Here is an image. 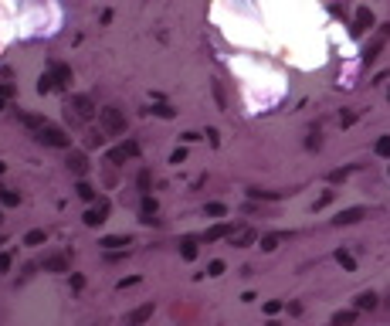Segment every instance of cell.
<instances>
[{
  "mask_svg": "<svg viewBox=\"0 0 390 326\" xmlns=\"http://www.w3.org/2000/svg\"><path fill=\"white\" fill-rule=\"evenodd\" d=\"M329 201H333V191H326L323 197H319V201H316V207H326V204H329Z\"/></svg>",
  "mask_w": 390,
  "mask_h": 326,
  "instance_id": "cell-41",
  "label": "cell"
},
{
  "mask_svg": "<svg viewBox=\"0 0 390 326\" xmlns=\"http://www.w3.org/2000/svg\"><path fill=\"white\" fill-rule=\"evenodd\" d=\"M45 272H68V259H65V255H48V259H45Z\"/></svg>",
  "mask_w": 390,
  "mask_h": 326,
  "instance_id": "cell-16",
  "label": "cell"
},
{
  "mask_svg": "<svg viewBox=\"0 0 390 326\" xmlns=\"http://www.w3.org/2000/svg\"><path fill=\"white\" fill-rule=\"evenodd\" d=\"M11 265H14V255L4 251V255H0V272H11Z\"/></svg>",
  "mask_w": 390,
  "mask_h": 326,
  "instance_id": "cell-33",
  "label": "cell"
},
{
  "mask_svg": "<svg viewBox=\"0 0 390 326\" xmlns=\"http://www.w3.org/2000/svg\"><path fill=\"white\" fill-rule=\"evenodd\" d=\"M370 27H373V11H370V7H360L357 17H353V34H363V31H370Z\"/></svg>",
  "mask_w": 390,
  "mask_h": 326,
  "instance_id": "cell-11",
  "label": "cell"
},
{
  "mask_svg": "<svg viewBox=\"0 0 390 326\" xmlns=\"http://www.w3.org/2000/svg\"><path fill=\"white\" fill-rule=\"evenodd\" d=\"M51 75L58 79V85H68V82H71V68L61 65V61H51Z\"/></svg>",
  "mask_w": 390,
  "mask_h": 326,
  "instance_id": "cell-17",
  "label": "cell"
},
{
  "mask_svg": "<svg viewBox=\"0 0 390 326\" xmlns=\"http://www.w3.org/2000/svg\"><path fill=\"white\" fill-rule=\"evenodd\" d=\"M146 113L160 116V119H173V109H170V105H163V102H160V105H153V109H146Z\"/></svg>",
  "mask_w": 390,
  "mask_h": 326,
  "instance_id": "cell-24",
  "label": "cell"
},
{
  "mask_svg": "<svg viewBox=\"0 0 390 326\" xmlns=\"http://www.w3.org/2000/svg\"><path fill=\"white\" fill-rule=\"evenodd\" d=\"M105 218H109V201H99V207H89V211H85V225L99 228Z\"/></svg>",
  "mask_w": 390,
  "mask_h": 326,
  "instance_id": "cell-8",
  "label": "cell"
},
{
  "mask_svg": "<svg viewBox=\"0 0 390 326\" xmlns=\"http://www.w3.org/2000/svg\"><path fill=\"white\" fill-rule=\"evenodd\" d=\"M255 241H258L255 228H234L231 231V245L234 248H248V245H255Z\"/></svg>",
  "mask_w": 390,
  "mask_h": 326,
  "instance_id": "cell-7",
  "label": "cell"
},
{
  "mask_svg": "<svg viewBox=\"0 0 390 326\" xmlns=\"http://www.w3.org/2000/svg\"><path fill=\"white\" fill-rule=\"evenodd\" d=\"M136 153H139V143H133V139H129V143H123V147L109 150V163H115V167H119V163H126V160H133Z\"/></svg>",
  "mask_w": 390,
  "mask_h": 326,
  "instance_id": "cell-5",
  "label": "cell"
},
{
  "mask_svg": "<svg viewBox=\"0 0 390 326\" xmlns=\"http://www.w3.org/2000/svg\"><path fill=\"white\" fill-rule=\"evenodd\" d=\"M231 231H234L231 225H214L211 231H207V235H204V241H207V245H211V241H217V238H231Z\"/></svg>",
  "mask_w": 390,
  "mask_h": 326,
  "instance_id": "cell-18",
  "label": "cell"
},
{
  "mask_svg": "<svg viewBox=\"0 0 390 326\" xmlns=\"http://www.w3.org/2000/svg\"><path fill=\"white\" fill-rule=\"evenodd\" d=\"M136 282H139V275H129V279L119 282V289H126V285H136Z\"/></svg>",
  "mask_w": 390,
  "mask_h": 326,
  "instance_id": "cell-42",
  "label": "cell"
},
{
  "mask_svg": "<svg viewBox=\"0 0 390 326\" xmlns=\"http://www.w3.org/2000/svg\"><path fill=\"white\" fill-rule=\"evenodd\" d=\"M37 139H41V143H45V147H55V150H65L68 143H71V139H68L65 133H61V129H55V126L48 123L45 129H41V133H37Z\"/></svg>",
  "mask_w": 390,
  "mask_h": 326,
  "instance_id": "cell-4",
  "label": "cell"
},
{
  "mask_svg": "<svg viewBox=\"0 0 390 326\" xmlns=\"http://www.w3.org/2000/svg\"><path fill=\"white\" fill-rule=\"evenodd\" d=\"M180 255H183V262H193L197 259V241H193V238H183V241H180Z\"/></svg>",
  "mask_w": 390,
  "mask_h": 326,
  "instance_id": "cell-19",
  "label": "cell"
},
{
  "mask_svg": "<svg viewBox=\"0 0 390 326\" xmlns=\"http://www.w3.org/2000/svg\"><path fill=\"white\" fill-rule=\"evenodd\" d=\"M346 173H349V170H333V173H329V184H339V180H346Z\"/></svg>",
  "mask_w": 390,
  "mask_h": 326,
  "instance_id": "cell-37",
  "label": "cell"
},
{
  "mask_svg": "<svg viewBox=\"0 0 390 326\" xmlns=\"http://www.w3.org/2000/svg\"><path fill=\"white\" fill-rule=\"evenodd\" d=\"M353 319H357V313H336L333 316V326H349Z\"/></svg>",
  "mask_w": 390,
  "mask_h": 326,
  "instance_id": "cell-28",
  "label": "cell"
},
{
  "mask_svg": "<svg viewBox=\"0 0 390 326\" xmlns=\"http://www.w3.org/2000/svg\"><path fill=\"white\" fill-rule=\"evenodd\" d=\"M139 221L143 225H156V201L149 194H143V204H139Z\"/></svg>",
  "mask_w": 390,
  "mask_h": 326,
  "instance_id": "cell-12",
  "label": "cell"
},
{
  "mask_svg": "<svg viewBox=\"0 0 390 326\" xmlns=\"http://www.w3.org/2000/svg\"><path fill=\"white\" fill-rule=\"evenodd\" d=\"M183 160H187V150H177V153L170 157V163H183Z\"/></svg>",
  "mask_w": 390,
  "mask_h": 326,
  "instance_id": "cell-40",
  "label": "cell"
},
{
  "mask_svg": "<svg viewBox=\"0 0 390 326\" xmlns=\"http://www.w3.org/2000/svg\"><path fill=\"white\" fill-rule=\"evenodd\" d=\"M377 293H360L357 299H353V306H357V313H367V309H377Z\"/></svg>",
  "mask_w": 390,
  "mask_h": 326,
  "instance_id": "cell-14",
  "label": "cell"
},
{
  "mask_svg": "<svg viewBox=\"0 0 390 326\" xmlns=\"http://www.w3.org/2000/svg\"><path fill=\"white\" fill-rule=\"evenodd\" d=\"M153 316V303H143V306H136L133 313H129V319H126V326H143L146 319Z\"/></svg>",
  "mask_w": 390,
  "mask_h": 326,
  "instance_id": "cell-13",
  "label": "cell"
},
{
  "mask_svg": "<svg viewBox=\"0 0 390 326\" xmlns=\"http://www.w3.org/2000/svg\"><path fill=\"white\" fill-rule=\"evenodd\" d=\"M268 326H282V323H275V319H271V323H268Z\"/></svg>",
  "mask_w": 390,
  "mask_h": 326,
  "instance_id": "cell-44",
  "label": "cell"
},
{
  "mask_svg": "<svg viewBox=\"0 0 390 326\" xmlns=\"http://www.w3.org/2000/svg\"><path fill=\"white\" fill-rule=\"evenodd\" d=\"M68 170H71V173H75V177H85V173H89V157H85V153H68Z\"/></svg>",
  "mask_w": 390,
  "mask_h": 326,
  "instance_id": "cell-10",
  "label": "cell"
},
{
  "mask_svg": "<svg viewBox=\"0 0 390 326\" xmlns=\"http://www.w3.org/2000/svg\"><path fill=\"white\" fill-rule=\"evenodd\" d=\"M387 41H390V24H383V27L377 31V38L367 45V51H363V61H367V65H373V61L380 58V51H383V45H387Z\"/></svg>",
  "mask_w": 390,
  "mask_h": 326,
  "instance_id": "cell-2",
  "label": "cell"
},
{
  "mask_svg": "<svg viewBox=\"0 0 390 326\" xmlns=\"http://www.w3.org/2000/svg\"><path fill=\"white\" fill-rule=\"evenodd\" d=\"M0 204H7V207H17V204H21V194L4 191V194H0Z\"/></svg>",
  "mask_w": 390,
  "mask_h": 326,
  "instance_id": "cell-25",
  "label": "cell"
},
{
  "mask_svg": "<svg viewBox=\"0 0 390 326\" xmlns=\"http://www.w3.org/2000/svg\"><path fill=\"white\" fill-rule=\"evenodd\" d=\"M353 119H357V113H343L339 116V126H353Z\"/></svg>",
  "mask_w": 390,
  "mask_h": 326,
  "instance_id": "cell-38",
  "label": "cell"
},
{
  "mask_svg": "<svg viewBox=\"0 0 390 326\" xmlns=\"http://www.w3.org/2000/svg\"><path fill=\"white\" fill-rule=\"evenodd\" d=\"M4 191H7V187H0V194H4Z\"/></svg>",
  "mask_w": 390,
  "mask_h": 326,
  "instance_id": "cell-46",
  "label": "cell"
},
{
  "mask_svg": "<svg viewBox=\"0 0 390 326\" xmlns=\"http://www.w3.org/2000/svg\"><path fill=\"white\" fill-rule=\"evenodd\" d=\"M387 95H390V92H387Z\"/></svg>",
  "mask_w": 390,
  "mask_h": 326,
  "instance_id": "cell-47",
  "label": "cell"
},
{
  "mask_svg": "<svg viewBox=\"0 0 390 326\" xmlns=\"http://www.w3.org/2000/svg\"><path fill=\"white\" fill-rule=\"evenodd\" d=\"M319 143H323V139H319V133H312V136H309V143H305V147H309V150H319Z\"/></svg>",
  "mask_w": 390,
  "mask_h": 326,
  "instance_id": "cell-39",
  "label": "cell"
},
{
  "mask_svg": "<svg viewBox=\"0 0 390 326\" xmlns=\"http://www.w3.org/2000/svg\"><path fill=\"white\" fill-rule=\"evenodd\" d=\"M17 119H21V123L27 126V129H34V133H41V129L48 126V119H45V116H31V113H21Z\"/></svg>",
  "mask_w": 390,
  "mask_h": 326,
  "instance_id": "cell-15",
  "label": "cell"
},
{
  "mask_svg": "<svg viewBox=\"0 0 390 326\" xmlns=\"http://www.w3.org/2000/svg\"><path fill=\"white\" fill-rule=\"evenodd\" d=\"M99 123H102V129L109 136H119V133H126V116L115 109V105H109V109H102L99 113Z\"/></svg>",
  "mask_w": 390,
  "mask_h": 326,
  "instance_id": "cell-1",
  "label": "cell"
},
{
  "mask_svg": "<svg viewBox=\"0 0 390 326\" xmlns=\"http://www.w3.org/2000/svg\"><path fill=\"white\" fill-rule=\"evenodd\" d=\"M68 109L78 116V123H85V119L95 116V102H92L89 95H71V99H68Z\"/></svg>",
  "mask_w": 390,
  "mask_h": 326,
  "instance_id": "cell-3",
  "label": "cell"
},
{
  "mask_svg": "<svg viewBox=\"0 0 390 326\" xmlns=\"http://www.w3.org/2000/svg\"><path fill=\"white\" fill-rule=\"evenodd\" d=\"M99 245L105 248V251H126V248L133 245V238L129 235H109V238H102Z\"/></svg>",
  "mask_w": 390,
  "mask_h": 326,
  "instance_id": "cell-9",
  "label": "cell"
},
{
  "mask_svg": "<svg viewBox=\"0 0 390 326\" xmlns=\"http://www.w3.org/2000/svg\"><path fill=\"white\" fill-rule=\"evenodd\" d=\"M0 109H4V95H0Z\"/></svg>",
  "mask_w": 390,
  "mask_h": 326,
  "instance_id": "cell-45",
  "label": "cell"
},
{
  "mask_svg": "<svg viewBox=\"0 0 390 326\" xmlns=\"http://www.w3.org/2000/svg\"><path fill=\"white\" fill-rule=\"evenodd\" d=\"M336 262H339V265H343L346 272H353V269H357V262H353V255H349V251H343V248L336 251Z\"/></svg>",
  "mask_w": 390,
  "mask_h": 326,
  "instance_id": "cell-22",
  "label": "cell"
},
{
  "mask_svg": "<svg viewBox=\"0 0 390 326\" xmlns=\"http://www.w3.org/2000/svg\"><path fill=\"white\" fill-rule=\"evenodd\" d=\"M373 150H377V157H390V136H380Z\"/></svg>",
  "mask_w": 390,
  "mask_h": 326,
  "instance_id": "cell-27",
  "label": "cell"
},
{
  "mask_svg": "<svg viewBox=\"0 0 390 326\" xmlns=\"http://www.w3.org/2000/svg\"><path fill=\"white\" fill-rule=\"evenodd\" d=\"M75 191H78V197H82V201H95V187H92V184H85V180L78 184Z\"/></svg>",
  "mask_w": 390,
  "mask_h": 326,
  "instance_id": "cell-23",
  "label": "cell"
},
{
  "mask_svg": "<svg viewBox=\"0 0 390 326\" xmlns=\"http://www.w3.org/2000/svg\"><path fill=\"white\" fill-rule=\"evenodd\" d=\"M367 218V207H346V211H339L333 218V225L336 228H343V225H357V221H363Z\"/></svg>",
  "mask_w": 390,
  "mask_h": 326,
  "instance_id": "cell-6",
  "label": "cell"
},
{
  "mask_svg": "<svg viewBox=\"0 0 390 326\" xmlns=\"http://www.w3.org/2000/svg\"><path fill=\"white\" fill-rule=\"evenodd\" d=\"M139 191L149 194V170H139Z\"/></svg>",
  "mask_w": 390,
  "mask_h": 326,
  "instance_id": "cell-34",
  "label": "cell"
},
{
  "mask_svg": "<svg viewBox=\"0 0 390 326\" xmlns=\"http://www.w3.org/2000/svg\"><path fill=\"white\" fill-rule=\"evenodd\" d=\"M211 89H214V99H217V105L224 109V105H227V99H224V85H221V82H214Z\"/></svg>",
  "mask_w": 390,
  "mask_h": 326,
  "instance_id": "cell-31",
  "label": "cell"
},
{
  "mask_svg": "<svg viewBox=\"0 0 390 326\" xmlns=\"http://www.w3.org/2000/svg\"><path fill=\"white\" fill-rule=\"evenodd\" d=\"M45 241H48V235L41 231V228H34V231L24 235V245H27V248H37V245H45Z\"/></svg>",
  "mask_w": 390,
  "mask_h": 326,
  "instance_id": "cell-20",
  "label": "cell"
},
{
  "mask_svg": "<svg viewBox=\"0 0 390 326\" xmlns=\"http://www.w3.org/2000/svg\"><path fill=\"white\" fill-rule=\"evenodd\" d=\"M248 194H251L255 201H261V197H265V201H279V197H282L279 191H248Z\"/></svg>",
  "mask_w": 390,
  "mask_h": 326,
  "instance_id": "cell-26",
  "label": "cell"
},
{
  "mask_svg": "<svg viewBox=\"0 0 390 326\" xmlns=\"http://www.w3.org/2000/svg\"><path fill=\"white\" fill-rule=\"evenodd\" d=\"M51 89H58V79L48 71V75H41V79H37V92L45 95V92H51Z\"/></svg>",
  "mask_w": 390,
  "mask_h": 326,
  "instance_id": "cell-21",
  "label": "cell"
},
{
  "mask_svg": "<svg viewBox=\"0 0 390 326\" xmlns=\"http://www.w3.org/2000/svg\"><path fill=\"white\" fill-rule=\"evenodd\" d=\"M279 241H282V235H268V238H261V248H265V251H275Z\"/></svg>",
  "mask_w": 390,
  "mask_h": 326,
  "instance_id": "cell-29",
  "label": "cell"
},
{
  "mask_svg": "<svg viewBox=\"0 0 390 326\" xmlns=\"http://www.w3.org/2000/svg\"><path fill=\"white\" fill-rule=\"evenodd\" d=\"M279 309H282V303H279V299H268V303H265V313H268V316H275Z\"/></svg>",
  "mask_w": 390,
  "mask_h": 326,
  "instance_id": "cell-35",
  "label": "cell"
},
{
  "mask_svg": "<svg viewBox=\"0 0 390 326\" xmlns=\"http://www.w3.org/2000/svg\"><path fill=\"white\" fill-rule=\"evenodd\" d=\"M224 211H227V207H224V204H207V214H211V218H224Z\"/></svg>",
  "mask_w": 390,
  "mask_h": 326,
  "instance_id": "cell-32",
  "label": "cell"
},
{
  "mask_svg": "<svg viewBox=\"0 0 390 326\" xmlns=\"http://www.w3.org/2000/svg\"><path fill=\"white\" fill-rule=\"evenodd\" d=\"M221 272H224V262H217V259H214L211 265H207V275H221Z\"/></svg>",
  "mask_w": 390,
  "mask_h": 326,
  "instance_id": "cell-36",
  "label": "cell"
},
{
  "mask_svg": "<svg viewBox=\"0 0 390 326\" xmlns=\"http://www.w3.org/2000/svg\"><path fill=\"white\" fill-rule=\"evenodd\" d=\"M0 95L7 99V95H14V85H0Z\"/></svg>",
  "mask_w": 390,
  "mask_h": 326,
  "instance_id": "cell-43",
  "label": "cell"
},
{
  "mask_svg": "<svg viewBox=\"0 0 390 326\" xmlns=\"http://www.w3.org/2000/svg\"><path fill=\"white\" fill-rule=\"evenodd\" d=\"M102 143H105V136H99V133H89V136H85V147H89V150L102 147Z\"/></svg>",
  "mask_w": 390,
  "mask_h": 326,
  "instance_id": "cell-30",
  "label": "cell"
}]
</instances>
